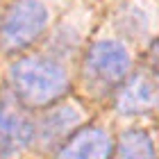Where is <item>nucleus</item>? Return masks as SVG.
<instances>
[{
	"mask_svg": "<svg viewBox=\"0 0 159 159\" xmlns=\"http://www.w3.org/2000/svg\"><path fill=\"white\" fill-rule=\"evenodd\" d=\"M86 75L98 84H116L129 70V55L118 41H98L86 52Z\"/></svg>",
	"mask_w": 159,
	"mask_h": 159,
	"instance_id": "4",
	"label": "nucleus"
},
{
	"mask_svg": "<svg viewBox=\"0 0 159 159\" xmlns=\"http://www.w3.org/2000/svg\"><path fill=\"white\" fill-rule=\"evenodd\" d=\"M118 159H157L150 136L139 129L125 132L118 143Z\"/></svg>",
	"mask_w": 159,
	"mask_h": 159,
	"instance_id": "8",
	"label": "nucleus"
},
{
	"mask_svg": "<svg viewBox=\"0 0 159 159\" xmlns=\"http://www.w3.org/2000/svg\"><path fill=\"white\" fill-rule=\"evenodd\" d=\"M37 139V123L11 98L0 96V159H11Z\"/></svg>",
	"mask_w": 159,
	"mask_h": 159,
	"instance_id": "3",
	"label": "nucleus"
},
{
	"mask_svg": "<svg viewBox=\"0 0 159 159\" xmlns=\"http://www.w3.org/2000/svg\"><path fill=\"white\" fill-rule=\"evenodd\" d=\"M114 152L111 136L100 127H82L64 143L57 159H109Z\"/></svg>",
	"mask_w": 159,
	"mask_h": 159,
	"instance_id": "7",
	"label": "nucleus"
},
{
	"mask_svg": "<svg viewBox=\"0 0 159 159\" xmlns=\"http://www.w3.org/2000/svg\"><path fill=\"white\" fill-rule=\"evenodd\" d=\"M116 107L123 114H146L159 109V75L152 70L129 75L116 93Z\"/></svg>",
	"mask_w": 159,
	"mask_h": 159,
	"instance_id": "5",
	"label": "nucleus"
},
{
	"mask_svg": "<svg viewBox=\"0 0 159 159\" xmlns=\"http://www.w3.org/2000/svg\"><path fill=\"white\" fill-rule=\"evenodd\" d=\"M84 114L77 105H55L37 123V139L43 148H52L77 129ZM66 143V141H64Z\"/></svg>",
	"mask_w": 159,
	"mask_h": 159,
	"instance_id": "6",
	"label": "nucleus"
},
{
	"mask_svg": "<svg viewBox=\"0 0 159 159\" xmlns=\"http://www.w3.org/2000/svg\"><path fill=\"white\" fill-rule=\"evenodd\" d=\"M9 84L23 105L43 107L52 105L64 96L68 86V75L52 57H23L9 70Z\"/></svg>",
	"mask_w": 159,
	"mask_h": 159,
	"instance_id": "1",
	"label": "nucleus"
},
{
	"mask_svg": "<svg viewBox=\"0 0 159 159\" xmlns=\"http://www.w3.org/2000/svg\"><path fill=\"white\" fill-rule=\"evenodd\" d=\"M48 25V7L41 0H16L5 11L0 23V46L20 50L39 37Z\"/></svg>",
	"mask_w": 159,
	"mask_h": 159,
	"instance_id": "2",
	"label": "nucleus"
}]
</instances>
